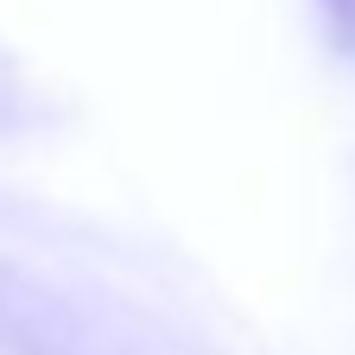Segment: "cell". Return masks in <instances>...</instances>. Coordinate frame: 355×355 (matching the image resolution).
I'll return each instance as SVG.
<instances>
[{
	"instance_id": "cell-1",
	"label": "cell",
	"mask_w": 355,
	"mask_h": 355,
	"mask_svg": "<svg viewBox=\"0 0 355 355\" xmlns=\"http://www.w3.org/2000/svg\"><path fill=\"white\" fill-rule=\"evenodd\" d=\"M324 7H330L336 19H349V13H355V0H324Z\"/></svg>"
}]
</instances>
